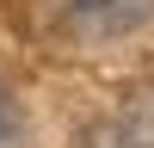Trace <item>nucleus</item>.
<instances>
[{
  "label": "nucleus",
  "mask_w": 154,
  "mask_h": 148,
  "mask_svg": "<svg viewBox=\"0 0 154 148\" xmlns=\"http://www.w3.org/2000/svg\"><path fill=\"white\" fill-rule=\"evenodd\" d=\"M62 19L86 37H130L154 19V0H62Z\"/></svg>",
  "instance_id": "1"
},
{
  "label": "nucleus",
  "mask_w": 154,
  "mask_h": 148,
  "mask_svg": "<svg viewBox=\"0 0 154 148\" xmlns=\"http://www.w3.org/2000/svg\"><path fill=\"white\" fill-rule=\"evenodd\" d=\"M0 148H25V123H19V105L6 99V86H0Z\"/></svg>",
  "instance_id": "2"
}]
</instances>
